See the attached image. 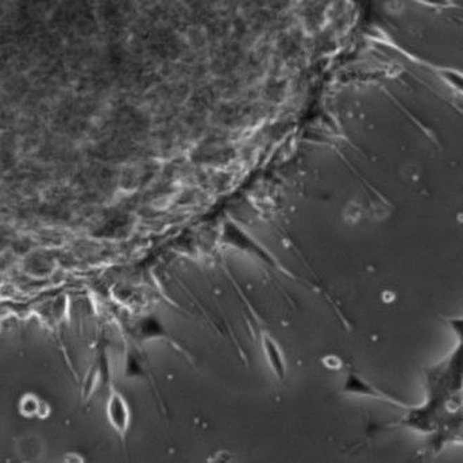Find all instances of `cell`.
I'll return each instance as SVG.
<instances>
[{"mask_svg":"<svg viewBox=\"0 0 463 463\" xmlns=\"http://www.w3.org/2000/svg\"><path fill=\"white\" fill-rule=\"evenodd\" d=\"M342 391L345 393H348V395H355V396H364L370 397V398H376V400H380V401H385V402H389L392 405H396L398 408L401 410H410L411 405L401 401V400H397L395 397L382 392L379 388L373 386L370 382L364 381L362 377H360L358 374L355 373H348L346 380H345V383L342 385Z\"/></svg>","mask_w":463,"mask_h":463,"instance_id":"6da1fadb","label":"cell"},{"mask_svg":"<svg viewBox=\"0 0 463 463\" xmlns=\"http://www.w3.org/2000/svg\"><path fill=\"white\" fill-rule=\"evenodd\" d=\"M108 420L115 430L125 431L130 423V412L126 400L120 395H113L107 404Z\"/></svg>","mask_w":463,"mask_h":463,"instance_id":"7a4b0ae2","label":"cell"},{"mask_svg":"<svg viewBox=\"0 0 463 463\" xmlns=\"http://www.w3.org/2000/svg\"><path fill=\"white\" fill-rule=\"evenodd\" d=\"M262 345H264L267 362L272 366L274 374L277 376L279 380H284L285 374H286V364H285V358H284V354H282V350L279 346V343L272 336L264 335Z\"/></svg>","mask_w":463,"mask_h":463,"instance_id":"3957f363","label":"cell"}]
</instances>
